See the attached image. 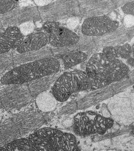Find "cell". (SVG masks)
Returning a JSON list of instances; mask_svg holds the SVG:
<instances>
[{
    "instance_id": "1",
    "label": "cell",
    "mask_w": 134,
    "mask_h": 151,
    "mask_svg": "<svg viewBox=\"0 0 134 151\" xmlns=\"http://www.w3.org/2000/svg\"><path fill=\"white\" fill-rule=\"evenodd\" d=\"M85 72L89 89L95 90L124 78L129 73V68L119 59L97 53L89 59Z\"/></svg>"
},
{
    "instance_id": "2",
    "label": "cell",
    "mask_w": 134,
    "mask_h": 151,
    "mask_svg": "<svg viewBox=\"0 0 134 151\" xmlns=\"http://www.w3.org/2000/svg\"><path fill=\"white\" fill-rule=\"evenodd\" d=\"M60 68L59 60L49 57L14 67L3 76L1 82L4 85L23 84L55 74Z\"/></svg>"
},
{
    "instance_id": "3",
    "label": "cell",
    "mask_w": 134,
    "mask_h": 151,
    "mask_svg": "<svg viewBox=\"0 0 134 151\" xmlns=\"http://www.w3.org/2000/svg\"><path fill=\"white\" fill-rule=\"evenodd\" d=\"M114 121L92 111L77 113L74 116L72 125L75 135L87 137L98 134L103 135L113 126Z\"/></svg>"
},
{
    "instance_id": "4",
    "label": "cell",
    "mask_w": 134,
    "mask_h": 151,
    "mask_svg": "<svg viewBox=\"0 0 134 151\" xmlns=\"http://www.w3.org/2000/svg\"><path fill=\"white\" fill-rule=\"evenodd\" d=\"M89 89L87 75L85 71L75 70L61 75L52 88V93L57 101H67L74 93Z\"/></svg>"
},
{
    "instance_id": "5",
    "label": "cell",
    "mask_w": 134,
    "mask_h": 151,
    "mask_svg": "<svg viewBox=\"0 0 134 151\" xmlns=\"http://www.w3.org/2000/svg\"><path fill=\"white\" fill-rule=\"evenodd\" d=\"M63 132L57 129L46 127L29 136L28 140L31 151H59Z\"/></svg>"
},
{
    "instance_id": "6",
    "label": "cell",
    "mask_w": 134,
    "mask_h": 151,
    "mask_svg": "<svg viewBox=\"0 0 134 151\" xmlns=\"http://www.w3.org/2000/svg\"><path fill=\"white\" fill-rule=\"evenodd\" d=\"M48 38V42L56 47L75 45L78 43L80 37L76 33L65 27L59 25L56 22H46L43 25Z\"/></svg>"
},
{
    "instance_id": "7",
    "label": "cell",
    "mask_w": 134,
    "mask_h": 151,
    "mask_svg": "<svg viewBox=\"0 0 134 151\" xmlns=\"http://www.w3.org/2000/svg\"><path fill=\"white\" fill-rule=\"evenodd\" d=\"M119 23L109 17L100 16L87 18L82 26V33L89 36H100L113 32L118 28Z\"/></svg>"
},
{
    "instance_id": "8",
    "label": "cell",
    "mask_w": 134,
    "mask_h": 151,
    "mask_svg": "<svg viewBox=\"0 0 134 151\" xmlns=\"http://www.w3.org/2000/svg\"><path fill=\"white\" fill-rule=\"evenodd\" d=\"M39 19L38 11L34 7H17L6 14L0 15L2 25L7 28L17 27L24 22L36 21Z\"/></svg>"
},
{
    "instance_id": "9",
    "label": "cell",
    "mask_w": 134,
    "mask_h": 151,
    "mask_svg": "<svg viewBox=\"0 0 134 151\" xmlns=\"http://www.w3.org/2000/svg\"><path fill=\"white\" fill-rule=\"evenodd\" d=\"M24 39L18 27H8L0 32V55L18 48Z\"/></svg>"
},
{
    "instance_id": "10",
    "label": "cell",
    "mask_w": 134,
    "mask_h": 151,
    "mask_svg": "<svg viewBox=\"0 0 134 151\" xmlns=\"http://www.w3.org/2000/svg\"><path fill=\"white\" fill-rule=\"evenodd\" d=\"M48 42L47 35L44 32H37L27 35L17 48L19 54L42 49Z\"/></svg>"
},
{
    "instance_id": "11",
    "label": "cell",
    "mask_w": 134,
    "mask_h": 151,
    "mask_svg": "<svg viewBox=\"0 0 134 151\" xmlns=\"http://www.w3.org/2000/svg\"><path fill=\"white\" fill-rule=\"evenodd\" d=\"M48 56V51L42 48L39 50L20 53L14 57V64L17 67L49 57Z\"/></svg>"
},
{
    "instance_id": "12",
    "label": "cell",
    "mask_w": 134,
    "mask_h": 151,
    "mask_svg": "<svg viewBox=\"0 0 134 151\" xmlns=\"http://www.w3.org/2000/svg\"><path fill=\"white\" fill-rule=\"evenodd\" d=\"M133 48L128 43L122 45L107 46L103 48L102 53L116 59H128L133 53Z\"/></svg>"
},
{
    "instance_id": "13",
    "label": "cell",
    "mask_w": 134,
    "mask_h": 151,
    "mask_svg": "<svg viewBox=\"0 0 134 151\" xmlns=\"http://www.w3.org/2000/svg\"><path fill=\"white\" fill-rule=\"evenodd\" d=\"M57 101L52 93L47 91L40 93L36 99V104L39 109L44 112L53 110L56 107Z\"/></svg>"
},
{
    "instance_id": "14",
    "label": "cell",
    "mask_w": 134,
    "mask_h": 151,
    "mask_svg": "<svg viewBox=\"0 0 134 151\" xmlns=\"http://www.w3.org/2000/svg\"><path fill=\"white\" fill-rule=\"evenodd\" d=\"M88 55L83 52L77 51L68 53L62 57L64 68H72L79 64L84 62L87 58Z\"/></svg>"
},
{
    "instance_id": "15",
    "label": "cell",
    "mask_w": 134,
    "mask_h": 151,
    "mask_svg": "<svg viewBox=\"0 0 134 151\" xmlns=\"http://www.w3.org/2000/svg\"><path fill=\"white\" fill-rule=\"evenodd\" d=\"M61 149L63 151H81L76 136L73 133L67 132H63Z\"/></svg>"
},
{
    "instance_id": "16",
    "label": "cell",
    "mask_w": 134,
    "mask_h": 151,
    "mask_svg": "<svg viewBox=\"0 0 134 151\" xmlns=\"http://www.w3.org/2000/svg\"><path fill=\"white\" fill-rule=\"evenodd\" d=\"M0 151H31V150L28 139L21 138L1 146Z\"/></svg>"
},
{
    "instance_id": "17",
    "label": "cell",
    "mask_w": 134,
    "mask_h": 151,
    "mask_svg": "<svg viewBox=\"0 0 134 151\" xmlns=\"http://www.w3.org/2000/svg\"><path fill=\"white\" fill-rule=\"evenodd\" d=\"M14 64V57L11 52L0 55V74L11 68Z\"/></svg>"
},
{
    "instance_id": "18",
    "label": "cell",
    "mask_w": 134,
    "mask_h": 151,
    "mask_svg": "<svg viewBox=\"0 0 134 151\" xmlns=\"http://www.w3.org/2000/svg\"><path fill=\"white\" fill-rule=\"evenodd\" d=\"M17 2L15 1H0V14H6L15 9Z\"/></svg>"
},
{
    "instance_id": "19",
    "label": "cell",
    "mask_w": 134,
    "mask_h": 151,
    "mask_svg": "<svg viewBox=\"0 0 134 151\" xmlns=\"http://www.w3.org/2000/svg\"><path fill=\"white\" fill-rule=\"evenodd\" d=\"M18 28L23 35L27 36L33 32L35 29V25L33 21H30L20 25Z\"/></svg>"
},
{
    "instance_id": "20",
    "label": "cell",
    "mask_w": 134,
    "mask_h": 151,
    "mask_svg": "<svg viewBox=\"0 0 134 151\" xmlns=\"http://www.w3.org/2000/svg\"><path fill=\"white\" fill-rule=\"evenodd\" d=\"M122 10L123 12L129 15H134V1H131L125 4L122 7Z\"/></svg>"
},
{
    "instance_id": "21",
    "label": "cell",
    "mask_w": 134,
    "mask_h": 151,
    "mask_svg": "<svg viewBox=\"0 0 134 151\" xmlns=\"http://www.w3.org/2000/svg\"><path fill=\"white\" fill-rule=\"evenodd\" d=\"M34 2L38 6L43 7L47 5L51 2V1H44V0H36Z\"/></svg>"
},
{
    "instance_id": "22",
    "label": "cell",
    "mask_w": 134,
    "mask_h": 151,
    "mask_svg": "<svg viewBox=\"0 0 134 151\" xmlns=\"http://www.w3.org/2000/svg\"><path fill=\"white\" fill-rule=\"evenodd\" d=\"M127 62H128V63L130 65L133 66V58H131V57L127 59Z\"/></svg>"
},
{
    "instance_id": "23",
    "label": "cell",
    "mask_w": 134,
    "mask_h": 151,
    "mask_svg": "<svg viewBox=\"0 0 134 151\" xmlns=\"http://www.w3.org/2000/svg\"><path fill=\"white\" fill-rule=\"evenodd\" d=\"M2 25L1 22V20H0V30H1V29H2Z\"/></svg>"
},
{
    "instance_id": "24",
    "label": "cell",
    "mask_w": 134,
    "mask_h": 151,
    "mask_svg": "<svg viewBox=\"0 0 134 151\" xmlns=\"http://www.w3.org/2000/svg\"><path fill=\"white\" fill-rule=\"evenodd\" d=\"M2 116V112H1V110H0V120H1V119Z\"/></svg>"
}]
</instances>
